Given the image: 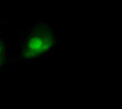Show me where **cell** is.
I'll return each mask as SVG.
<instances>
[{"instance_id":"1","label":"cell","mask_w":122,"mask_h":109,"mask_svg":"<svg viewBox=\"0 0 122 109\" xmlns=\"http://www.w3.org/2000/svg\"><path fill=\"white\" fill-rule=\"evenodd\" d=\"M60 44L59 34L50 23L36 20L23 25L17 51L10 54V64H30L52 55Z\"/></svg>"},{"instance_id":"2","label":"cell","mask_w":122,"mask_h":109,"mask_svg":"<svg viewBox=\"0 0 122 109\" xmlns=\"http://www.w3.org/2000/svg\"><path fill=\"white\" fill-rule=\"evenodd\" d=\"M8 24L7 19L0 22V62L7 69L10 64V54L8 53V38L4 33V26Z\"/></svg>"},{"instance_id":"3","label":"cell","mask_w":122,"mask_h":109,"mask_svg":"<svg viewBox=\"0 0 122 109\" xmlns=\"http://www.w3.org/2000/svg\"><path fill=\"white\" fill-rule=\"evenodd\" d=\"M2 69H5V70H6V68H5V66L2 65V64H1V62H0V71L2 70Z\"/></svg>"}]
</instances>
